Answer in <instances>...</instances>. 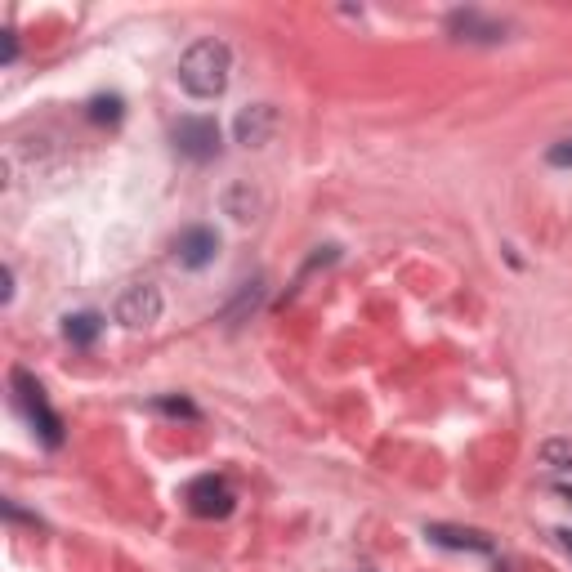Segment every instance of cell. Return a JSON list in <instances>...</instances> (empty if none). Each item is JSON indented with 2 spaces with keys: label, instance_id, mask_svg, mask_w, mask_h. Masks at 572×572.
<instances>
[{
  "label": "cell",
  "instance_id": "cell-1",
  "mask_svg": "<svg viewBox=\"0 0 572 572\" xmlns=\"http://www.w3.org/2000/svg\"><path fill=\"white\" fill-rule=\"evenodd\" d=\"M228 76H233V50L215 36L188 45L184 59H179V85L193 99H219L228 90Z\"/></svg>",
  "mask_w": 572,
  "mask_h": 572
},
{
  "label": "cell",
  "instance_id": "cell-2",
  "mask_svg": "<svg viewBox=\"0 0 572 572\" xmlns=\"http://www.w3.org/2000/svg\"><path fill=\"white\" fill-rule=\"evenodd\" d=\"M9 380H14V398H18V407H23V416L32 421V429L41 434V443L45 447H63V421L50 407V398H45L41 380H36L32 371H23V367H14V376Z\"/></svg>",
  "mask_w": 572,
  "mask_h": 572
},
{
  "label": "cell",
  "instance_id": "cell-3",
  "mask_svg": "<svg viewBox=\"0 0 572 572\" xmlns=\"http://www.w3.org/2000/svg\"><path fill=\"white\" fill-rule=\"evenodd\" d=\"M161 309H166V300H161V291L152 282H135L121 291L117 300V322L130 331L139 327H152V322H161Z\"/></svg>",
  "mask_w": 572,
  "mask_h": 572
},
{
  "label": "cell",
  "instance_id": "cell-4",
  "mask_svg": "<svg viewBox=\"0 0 572 572\" xmlns=\"http://www.w3.org/2000/svg\"><path fill=\"white\" fill-rule=\"evenodd\" d=\"M175 148L184 152L188 161H215L219 148H224L215 117H184L175 126Z\"/></svg>",
  "mask_w": 572,
  "mask_h": 572
},
{
  "label": "cell",
  "instance_id": "cell-5",
  "mask_svg": "<svg viewBox=\"0 0 572 572\" xmlns=\"http://www.w3.org/2000/svg\"><path fill=\"white\" fill-rule=\"evenodd\" d=\"M233 488H228L224 479H215V474H202L197 483H188V510L197 514V519H228L233 514Z\"/></svg>",
  "mask_w": 572,
  "mask_h": 572
},
{
  "label": "cell",
  "instance_id": "cell-6",
  "mask_svg": "<svg viewBox=\"0 0 572 572\" xmlns=\"http://www.w3.org/2000/svg\"><path fill=\"white\" fill-rule=\"evenodd\" d=\"M447 32H452V41H470V45H497L505 41V23L497 18L479 14V9H456L452 18H447Z\"/></svg>",
  "mask_w": 572,
  "mask_h": 572
},
{
  "label": "cell",
  "instance_id": "cell-7",
  "mask_svg": "<svg viewBox=\"0 0 572 572\" xmlns=\"http://www.w3.org/2000/svg\"><path fill=\"white\" fill-rule=\"evenodd\" d=\"M273 130H278V108H273V103L242 108L233 121V135H237V143H246V148H264V143L273 139Z\"/></svg>",
  "mask_w": 572,
  "mask_h": 572
},
{
  "label": "cell",
  "instance_id": "cell-8",
  "mask_svg": "<svg viewBox=\"0 0 572 572\" xmlns=\"http://www.w3.org/2000/svg\"><path fill=\"white\" fill-rule=\"evenodd\" d=\"M175 255H179V264H184V269H206V264H215V255H219V233L215 228H188L184 237H179L175 242Z\"/></svg>",
  "mask_w": 572,
  "mask_h": 572
},
{
  "label": "cell",
  "instance_id": "cell-9",
  "mask_svg": "<svg viewBox=\"0 0 572 572\" xmlns=\"http://www.w3.org/2000/svg\"><path fill=\"white\" fill-rule=\"evenodd\" d=\"M425 537L443 550H470V555H492V537L479 528H456V523H429Z\"/></svg>",
  "mask_w": 572,
  "mask_h": 572
},
{
  "label": "cell",
  "instance_id": "cell-10",
  "mask_svg": "<svg viewBox=\"0 0 572 572\" xmlns=\"http://www.w3.org/2000/svg\"><path fill=\"white\" fill-rule=\"evenodd\" d=\"M99 331H103L99 313H72V318H63V336H68V345H76V349H90L94 340H99Z\"/></svg>",
  "mask_w": 572,
  "mask_h": 572
},
{
  "label": "cell",
  "instance_id": "cell-11",
  "mask_svg": "<svg viewBox=\"0 0 572 572\" xmlns=\"http://www.w3.org/2000/svg\"><path fill=\"white\" fill-rule=\"evenodd\" d=\"M85 117H90L94 126H117V121L126 117V103H121V94H99V99L85 103Z\"/></svg>",
  "mask_w": 572,
  "mask_h": 572
},
{
  "label": "cell",
  "instance_id": "cell-12",
  "mask_svg": "<svg viewBox=\"0 0 572 572\" xmlns=\"http://www.w3.org/2000/svg\"><path fill=\"white\" fill-rule=\"evenodd\" d=\"M541 465H550V470H572V443L568 438H550V443H541Z\"/></svg>",
  "mask_w": 572,
  "mask_h": 572
},
{
  "label": "cell",
  "instance_id": "cell-13",
  "mask_svg": "<svg viewBox=\"0 0 572 572\" xmlns=\"http://www.w3.org/2000/svg\"><path fill=\"white\" fill-rule=\"evenodd\" d=\"M152 407L166 412V416H184V421H197V416H202V412H197V403H188V398H157Z\"/></svg>",
  "mask_w": 572,
  "mask_h": 572
},
{
  "label": "cell",
  "instance_id": "cell-14",
  "mask_svg": "<svg viewBox=\"0 0 572 572\" xmlns=\"http://www.w3.org/2000/svg\"><path fill=\"white\" fill-rule=\"evenodd\" d=\"M546 161H550L555 170H572V139L550 143V148H546Z\"/></svg>",
  "mask_w": 572,
  "mask_h": 572
},
{
  "label": "cell",
  "instance_id": "cell-15",
  "mask_svg": "<svg viewBox=\"0 0 572 572\" xmlns=\"http://www.w3.org/2000/svg\"><path fill=\"white\" fill-rule=\"evenodd\" d=\"M0 282H5V291H0V304L14 300V269H0Z\"/></svg>",
  "mask_w": 572,
  "mask_h": 572
},
{
  "label": "cell",
  "instance_id": "cell-16",
  "mask_svg": "<svg viewBox=\"0 0 572 572\" xmlns=\"http://www.w3.org/2000/svg\"><path fill=\"white\" fill-rule=\"evenodd\" d=\"M0 59H5V68L18 59V36L14 32H5V54H0Z\"/></svg>",
  "mask_w": 572,
  "mask_h": 572
},
{
  "label": "cell",
  "instance_id": "cell-17",
  "mask_svg": "<svg viewBox=\"0 0 572 572\" xmlns=\"http://www.w3.org/2000/svg\"><path fill=\"white\" fill-rule=\"evenodd\" d=\"M555 537H559V546H564L568 555H572V528H555Z\"/></svg>",
  "mask_w": 572,
  "mask_h": 572
},
{
  "label": "cell",
  "instance_id": "cell-18",
  "mask_svg": "<svg viewBox=\"0 0 572 572\" xmlns=\"http://www.w3.org/2000/svg\"><path fill=\"white\" fill-rule=\"evenodd\" d=\"M555 492H559V497H564V501L572 505V488H564V483H559V488H555Z\"/></svg>",
  "mask_w": 572,
  "mask_h": 572
}]
</instances>
